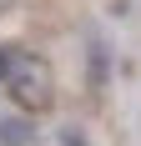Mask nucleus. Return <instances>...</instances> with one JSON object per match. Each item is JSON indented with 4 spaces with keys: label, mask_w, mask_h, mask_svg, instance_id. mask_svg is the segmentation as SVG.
<instances>
[{
    "label": "nucleus",
    "mask_w": 141,
    "mask_h": 146,
    "mask_svg": "<svg viewBox=\"0 0 141 146\" xmlns=\"http://www.w3.org/2000/svg\"><path fill=\"white\" fill-rule=\"evenodd\" d=\"M0 86L10 91L20 106H30V111H45V106H51V66H45L35 50L0 45Z\"/></svg>",
    "instance_id": "obj_1"
},
{
    "label": "nucleus",
    "mask_w": 141,
    "mask_h": 146,
    "mask_svg": "<svg viewBox=\"0 0 141 146\" xmlns=\"http://www.w3.org/2000/svg\"><path fill=\"white\" fill-rule=\"evenodd\" d=\"M30 121H20V116H5L0 121V146H30Z\"/></svg>",
    "instance_id": "obj_2"
}]
</instances>
